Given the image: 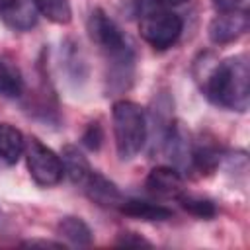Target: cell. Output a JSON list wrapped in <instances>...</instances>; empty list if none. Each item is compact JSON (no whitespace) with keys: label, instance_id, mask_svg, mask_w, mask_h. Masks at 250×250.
Wrapping results in <instances>:
<instances>
[{"label":"cell","instance_id":"cell-1","mask_svg":"<svg viewBox=\"0 0 250 250\" xmlns=\"http://www.w3.org/2000/svg\"><path fill=\"white\" fill-rule=\"evenodd\" d=\"M88 35L105 57L107 92L121 94L131 88L135 76V51L121 27L100 8L88 18Z\"/></svg>","mask_w":250,"mask_h":250},{"label":"cell","instance_id":"cell-2","mask_svg":"<svg viewBox=\"0 0 250 250\" xmlns=\"http://www.w3.org/2000/svg\"><path fill=\"white\" fill-rule=\"evenodd\" d=\"M203 92L207 100L223 109L246 111L250 104V62L246 55L229 57L213 66L205 76Z\"/></svg>","mask_w":250,"mask_h":250},{"label":"cell","instance_id":"cell-3","mask_svg":"<svg viewBox=\"0 0 250 250\" xmlns=\"http://www.w3.org/2000/svg\"><path fill=\"white\" fill-rule=\"evenodd\" d=\"M113 137L117 156L121 160L135 158L148 137V121L145 109L131 100H117L111 107Z\"/></svg>","mask_w":250,"mask_h":250},{"label":"cell","instance_id":"cell-4","mask_svg":"<svg viewBox=\"0 0 250 250\" xmlns=\"http://www.w3.org/2000/svg\"><path fill=\"white\" fill-rule=\"evenodd\" d=\"M141 37L156 51H166L174 47L184 31V20L170 8L150 10L141 14L139 21Z\"/></svg>","mask_w":250,"mask_h":250},{"label":"cell","instance_id":"cell-5","mask_svg":"<svg viewBox=\"0 0 250 250\" xmlns=\"http://www.w3.org/2000/svg\"><path fill=\"white\" fill-rule=\"evenodd\" d=\"M23 154H25V164H27L29 176L37 186L51 188L62 180L64 172H62L61 156L53 148H49L43 141H39L37 137H31L25 141Z\"/></svg>","mask_w":250,"mask_h":250},{"label":"cell","instance_id":"cell-6","mask_svg":"<svg viewBox=\"0 0 250 250\" xmlns=\"http://www.w3.org/2000/svg\"><path fill=\"white\" fill-rule=\"evenodd\" d=\"M248 31V12L238 8L230 12H217L209 23V39L215 45H227Z\"/></svg>","mask_w":250,"mask_h":250},{"label":"cell","instance_id":"cell-7","mask_svg":"<svg viewBox=\"0 0 250 250\" xmlns=\"http://www.w3.org/2000/svg\"><path fill=\"white\" fill-rule=\"evenodd\" d=\"M146 189L162 199H178V195L186 189L184 188V180L180 170H176L174 166H158L152 168L146 176L145 182Z\"/></svg>","mask_w":250,"mask_h":250},{"label":"cell","instance_id":"cell-8","mask_svg":"<svg viewBox=\"0 0 250 250\" xmlns=\"http://www.w3.org/2000/svg\"><path fill=\"white\" fill-rule=\"evenodd\" d=\"M82 189L90 201H94L100 207H107V209H119L121 201L125 199L123 193L119 191V188L96 170H92L88 180L82 184Z\"/></svg>","mask_w":250,"mask_h":250},{"label":"cell","instance_id":"cell-9","mask_svg":"<svg viewBox=\"0 0 250 250\" xmlns=\"http://www.w3.org/2000/svg\"><path fill=\"white\" fill-rule=\"evenodd\" d=\"M0 20L14 31H29L39 20L33 0H8L0 8Z\"/></svg>","mask_w":250,"mask_h":250},{"label":"cell","instance_id":"cell-10","mask_svg":"<svg viewBox=\"0 0 250 250\" xmlns=\"http://www.w3.org/2000/svg\"><path fill=\"white\" fill-rule=\"evenodd\" d=\"M59 156H61V162H62L64 176L74 186H80L82 188V184L92 174V166H90L88 158L84 156V152L78 146H74V145H64Z\"/></svg>","mask_w":250,"mask_h":250},{"label":"cell","instance_id":"cell-11","mask_svg":"<svg viewBox=\"0 0 250 250\" xmlns=\"http://www.w3.org/2000/svg\"><path fill=\"white\" fill-rule=\"evenodd\" d=\"M221 158H223V152L215 143H209V141L195 143L191 145V152H189V170L201 176L211 174L221 164Z\"/></svg>","mask_w":250,"mask_h":250},{"label":"cell","instance_id":"cell-12","mask_svg":"<svg viewBox=\"0 0 250 250\" xmlns=\"http://www.w3.org/2000/svg\"><path fill=\"white\" fill-rule=\"evenodd\" d=\"M119 211L127 217H135L141 221H168V219H172V209H168L160 203L145 201V199H123L119 205Z\"/></svg>","mask_w":250,"mask_h":250},{"label":"cell","instance_id":"cell-13","mask_svg":"<svg viewBox=\"0 0 250 250\" xmlns=\"http://www.w3.org/2000/svg\"><path fill=\"white\" fill-rule=\"evenodd\" d=\"M25 150V139L20 129L10 123H0V160L6 164H16Z\"/></svg>","mask_w":250,"mask_h":250},{"label":"cell","instance_id":"cell-14","mask_svg":"<svg viewBox=\"0 0 250 250\" xmlns=\"http://www.w3.org/2000/svg\"><path fill=\"white\" fill-rule=\"evenodd\" d=\"M57 234L72 246H90L94 238L90 227L80 217H72V215L62 217L57 223Z\"/></svg>","mask_w":250,"mask_h":250},{"label":"cell","instance_id":"cell-15","mask_svg":"<svg viewBox=\"0 0 250 250\" xmlns=\"http://www.w3.org/2000/svg\"><path fill=\"white\" fill-rule=\"evenodd\" d=\"M23 94V76L6 57H0V98L16 100Z\"/></svg>","mask_w":250,"mask_h":250},{"label":"cell","instance_id":"cell-16","mask_svg":"<svg viewBox=\"0 0 250 250\" xmlns=\"http://www.w3.org/2000/svg\"><path fill=\"white\" fill-rule=\"evenodd\" d=\"M189 215L193 217H199V219H213L217 215V205L209 199V197H203V195H195V193H189V191H182L176 199Z\"/></svg>","mask_w":250,"mask_h":250},{"label":"cell","instance_id":"cell-17","mask_svg":"<svg viewBox=\"0 0 250 250\" xmlns=\"http://www.w3.org/2000/svg\"><path fill=\"white\" fill-rule=\"evenodd\" d=\"M39 16H45L49 21L66 25L72 20V8L68 0H33Z\"/></svg>","mask_w":250,"mask_h":250},{"label":"cell","instance_id":"cell-18","mask_svg":"<svg viewBox=\"0 0 250 250\" xmlns=\"http://www.w3.org/2000/svg\"><path fill=\"white\" fill-rule=\"evenodd\" d=\"M64 61H66V68H68V74L72 78H84L86 76V64H84V59L80 57V49L72 43V41H66L64 43Z\"/></svg>","mask_w":250,"mask_h":250},{"label":"cell","instance_id":"cell-19","mask_svg":"<svg viewBox=\"0 0 250 250\" xmlns=\"http://www.w3.org/2000/svg\"><path fill=\"white\" fill-rule=\"evenodd\" d=\"M102 141H104V129H102L100 121L88 123L86 129H84V133H82V145L88 150H100Z\"/></svg>","mask_w":250,"mask_h":250},{"label":"cell","instance_id":"cell-20","mask_svg":"<svg viewBox=\"0 0 250 250\" xmlns=\"http://www.w3.org/2000/svg\"><path fill=\"white\" fill-rule=\"evenodd\" d=\"M135 4V8L145 14V12H150V10H164V8H172V6H180L188 0H131Z\"/></svg>","mask_w":250,"mask_h":250},{"label":"cell","instance_id":"cell-21","mask_svg":"<svg viewBox=\"0 0 250 250\" xmlns=\"http://www.w3.org/2000/svg\"><path fill=\"white\" fill-rule=\"evenodd\" d=\"M115 244H117V246H150V242L145 240V238H143L141 234H137V232H121Z\"/></svg>","mask_w":250,"mask_h":250},{"label":"cell","instance_id":"cell-22","mask_svg":"<svg viewBox=\"0 0 250 250\" xmlns=\"http://www.w3.org/2000/svg\"><path fill=\"white\" fill-rule=\"evenodd\" d=\"M242 2L244 0H213V6L217 12H230V10H238Z\"/></svg>","mask_w":250,"mask_h":250},{"label":"cell","instance_id":"cell-23","mask_svg":"<svg viewBox=\"0 0 250 250\" xmlns=\"http://www.w3.org/2000/svg\"><path fill=\"white\" fill-rule=\"evenodd\" d=\"M21 246H29V248H35V246H41V248H62L64 244L62 242H51V240H25V242H21Z\"/></svg>","mask_w":250,"mask_h":250},{"label":"cell","instance_id":"cell-24","mask_svg":"<svg viewBox=\"0 0 250 250\" xmlns=\"http://www.w3.org/2000/svg\"><path fill=\"white\" fill-rule=\"evenodd\" d=\"M6 2H8V0H0V8H2V6L6 4Z\"/></svg>","mask_w":250,"mask_h":250}]
</instances>
